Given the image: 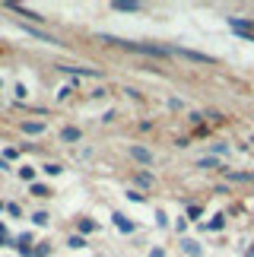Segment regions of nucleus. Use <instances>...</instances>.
I'll return each instance as SVG.
<instances>
[{
	"label": "nucleus",
	"instance_id": "obj_1",
	"mask_svg": "<svg viewBox=\"0 0 254 257\" xmlns=\"http://www.w3.org/2000/svg\"><path fill=\"white\" fill-rule=\"evenodd\" d=\"M102 42H111V45H121L127 51H137V54H150V57H169L172 48L165 45H153V42H127V38H114V35H99Z\"/></svg>",
	"mask_w": 254,
	"mask_h": 257
},
{
	"label": "nucleus",
	"instance_id": "obj_2",
	"mask_svg": "<svg viewBox=\"0 0 254 257\" xmlns=\"http://www.w3.org/2000/svg\"><path fill=\"white\" fill-rule=\"evenodd\" d=\"M229 29H232V32H238V35H245L248 42H254V23H251V19H235V16H232L229 19Z\"/></svg>",
	"mask_w": 254,
	"mask_h": 257
},
{
	"label": "nucleus",
	"instance_id": "obj_3",
	"mask_svg": "<svg viewBox=\"0 0 254 257\" xmlns=\"http://www.w3.org/2000/svg\"><path fill=\"white\" fill-rule=\"evenodd\" d=\"M172 54H181L184 61H194V64H216L210 54H197V51H191V48H172Z\"/></svg>",
	"mask_w": 254,
	"mask_h": 257
},
{
	"label": "nucleus",
	"instance_id": "obj_4",
	"mask_svg": "<svg viewBox=\"0 0 254 257\" xmlns=\"http://www.w3.org/2000/svg\"><path fill=\"white\" fill-rule=\"evenodd\" d=\"M10 13H19L23 19H32V23H45V16L42 13H35V10H29V7H19V4H7Z\"/></svg>",
	"mask_w": 254,
	"mask_h": 257
},
{
	"label": "nucleus",
	"instance_id": "obj_5",
	"mask_svg": "<svg viewBox=\"0 0 254 257\" xmlns=\"http://www.w3.org/2000/svg\"><path fill=\"white\" fill-rule=\"evenodd\" d=\"M131 156H134L140 165H153V153L146 150V146H131Z\"/></svg>",
	"mask_w": 254,
	"mask_h": 257
},
{
	"label": "nucleus",
	"instance_id": "obj_6",
	"mask_svg": "<svg viewBox=\"0 0 254 257\" xmlns=\"http://www.w3.org/2000/svg\"><path fill=\"white\" fill-rule=\"evenodd\" d=\"M111 222H114V225H118V229H121L124 235H131V232L137 229V225H134L131 219H127V216H124V213H111Z\"/></svg>",
	"mask_w": 254,
	"mask_h": 257
},
{
	"label": "nucleus",
	"instance_id": "obj_7",
	"mask_svg": "<svg viewBox=\"0 0 254 257\" xmlns=\"http://www.w3.org/2000/svg\"><path fill=\"white\" fill-rule=\"evenodd\" d=\"M111 10H118V13H140V4L137 0H114Z\"/></svg>",
	"mask_w": 254,
	"mask_h": 257
},
{
	"label": "nucleus",
	"instance_id": "obj_8",
	"mask_svg": "<svg viewBox=\"0 0 254 257\" xmlns=\"http://www.w3.org/2000/svg\"><path fill=\"white\" fill-rule=\"evenodd\" d=\"M13 244H16V251L23 254V257H32V248H29V244H32V235H19Z\"/></svg>",
	"mask_w": 254,
	"mask_h": 257
},
{
	"label": "nucleus",
	"instance_id": "obj_9",
	"mask_svg": "<svg viewBox=\"0 0 254 257\" xmlns=\"http://www.w3.org/2000/svg\"><path fill=\"white\" fill-rule=\"evenodd\" d=\"M181 251L188 254V257H200L203 251H200V244L194 241V238H181Z\"/></svg>",
	"mask_w": 254,
	"mask_h": 257
},
{
	"label": "nucleus",
	"instance_id": "obj_10",
	"mask_svg": "<svg viewBox=\"0 0 254 257\" xmlns=\"http://www.w3.org/2000/svg\"><path fill=\"white\" fill-rule=\"evenodd\" d=\"M23 32H29L32 38H38V42H48V45H54V38L48 35V32H42V29H32V26H23Z\"/></svg>",
	"mask_w": 254,
	"mask_h": 257
},
{
	"label": "nucleus",
	"instance_id": "obj_11",
	"mask_svg": "<svg viewBox=\"0 0 254 257\" xmlns=\"http://www.w3.org/2000/svg\"><path fill=\"white\" fill-rule=\"evenodd\" d=\"M80 137H83V134L76 131V127H64V131H61V140H64V143H76Z\"/></svg>",
	"mask_w": 254,
	"mask_h": 257
},
{
	"label": "nucleus",
	"instance_id": "obj_12",
	"mask_svg": "<svg viewBox=\"0 0 254 257\" xmlns=\"http://www.w3.org/2000/svg\"><path fill=\"white\" fill-rule=\"evenodd\" d=\"M222 225H226V216H222V213H219V216H213V219H210L207 225H203V229H207V232H219V229H222Z\"/></svg>",
	"mask_w": 254,
	"mask_h": 257
},
{
	"label": "nucleus",
	"instance_id": "obj_13",
	"mask_svg": "<svg viewBox=\"0 0 254 257\" xmlns=\"http://www.w3.org/2000/svg\"><path fill=\"white\" fill-rule=\"evenodd\" d=\"M29 194H32V197H51V191H48V184H29Z\"/></svg>",
	"mask_w": 254,
	"mask_h": 257
},
{
	"label": "nucleus",
	"instance_id": "obj_14",
	"mask_svg": "<svg viewBox=\"0 0 254 257\" xmlns=\"http://www.w3.org/2000/svg\"><path fill=\"white\" fill-rule=\"evenodd\" d=\"M76 229H80V235H89V232L99 229V225H95L92 219H80V222H76Z\"/></svg>",
	"mask_w": 254,
	"mask_h": 257
},
{
	"label": "nucleus",
	"instance_id": "obj_15",
	"mask_svg": "<svg viewBox=\"0 0 254 257\" xmlns=\"http://www.w3.org/2000/svg\"><path fill=\"white\" fill-rule=\"evenodd\" d=\"M134 181L140 184V187H153V175H150V172H137V175H134Z\"/></svg>",
	"mask_w": 254,
	"mask_h": 257
},
{
	"label": "nucleus",
	"instance_id": "obj_16",
	"mask_svg": "<svg viewBox=\"0 0 254 257\" xmlns=\"http://www.w3.org/2000/svg\"><path fill=\"white\" fill-rule=\"evenodd\" d=\"M67 248L80 251V248H86V238H83V235H70V238H67Z\"/></svg>",
	"mask_w": 254,
	"mask_h": 257
},
{
	"label": "nucleus",
	"instance_id": "obj_17",
	"mask_svg": "<svg viewBox=\"0 0 254 257\" xmlns=\"http://www.w3.org/2000/svg\"><path fill=\"white\" fill-rule=\"evenodd\" d=\"M19 178L29 181V184H35V169H32V165H23V169H19Z\"/></svg>",
	"mask_w": 254,
	"mask_h": 257
},
{
	"label": "nucleus",
	"instance_id": "obj_18",
	"mask_svg": "<svg viewBox=\"0 0 254 257\" xmlns=\"http://www.w3.org/2000/svg\"><path fill=\"white\" fill-rule=\"evenodd\" d=\"M32 222H35V225H42V229H45V225L51 222V216H48L45 210H38V213H32Z\"/></svg>",
	"mask_w": 254,
	"mask_h": 257
},
{
	"label": "nucleus",
	"instance_id": "obj_19",
	"mask_svg": "<svg viewBox=\"0 0 254 257\" xmlns=\"http://www.w3.org/2000/svg\"><path fill=\"white\" fill-rule=\"evenodd\" d=\"M197 169H219V159H216V156H207V159L197 162Z\"/></svg>",
	"mask_w": 254,
	"mask_h": 257
},
{
	"label": "nucleus",
	"instance_id": "obj_20",
	"mask_svg": "<svg viewBox=\"0 0 254 257\" xmlns=\"http://www.w3.org/2000/svg\"><path fill=\"white\" fill-rule=\"evenodd\" d=\"M23 131L32 134V137H38V134H45V124H32V121H29V124H23Z\"/></svg>",
	"mask_w": 254,
	"mask_h": 257
},
{
	"label": "nucleus",
	"instance_id": "obj_21",
	"mask_svg": "<svg viewBox=\"0 0 254 257\" xmlns=\"http://www.w3.org/2000/svg\"><path fill=\"white\" fill-rule=\"evenodd\" d=\"M232 181H254V175L251 172H229Z\"/></svg>",
	"mask_w": 254,
	"mask_h": 257
},
{
	"label": "nucleus",
	"instance_id": "obj_22",
	"mask_svg": "<svg viewBox=\"0 0 254 257\" xmlns=\"http://www.w3.org/2000/svg\"><path fill=\"white\" fill-rule=\"evenodd\" d=\"M127 200H131V203H146V194H140V191H127Z\"/></svg>",
	"mask_w": 254,
	"mask_h": 257
},
{
	"label": "nucleus",
	"instance_id": "obj_23",
	"mask_svg": "<svg viewBox=\"0 0 254 257\" xmlns=\"http://www.w3.org/2000/svg\"><path fill=\"white\" fill-rule=\"evenodd\" d=\"M61 172H64V169H61V165H54V162H48V165H45V175H51V178H54V175H61Z\"/></svg>",
	"mask_w": 254,
	"mask_h": 257
},
{
	"label": "nucleus",
	"instance_id": "obj_24",
	"mask_svg": "<svg viewBox=\"0 0 254 257\" xmlns=\"http://www.w3.org/2000/svg\"><path fill=\"white\" fill-rule=\"evenodd\" d=\"M4 244H13V238H10V235H7V229H4V222H0V248H4Z\"/></svg>",
	"mask_w": 254,
	"mask_h": 257
},
{
	"label": "nucleus",
	"instance_id": "obj_25",
	"mask_svg": "<svg viewBox=\"0 0 254 257\" xmlns=\"http://www.w3.org/2000/svg\"><path fill=\"white\" fill-rule=\"evenodd\" d=\"M156 225H162V229L169 225V216H165V210H159V213H156Z\"/></svg>",
	"mask_w": 254,
	"mask_h": 257
},
{
	"label": "nucleus",
	"instance_id": "obj_26",
	"mask_svg": "<svg viewBox=\"0 0 254 257\" xmlns=\"http://www.w3.org/2000/svg\"><path fill=\"white\" fill-rule=\"evenodd\" d=\"M213 153H216V156H226L229 146H226V143H213Z\"/></svg>",
	"mask_w": 254,
	"mask_h": 257
},
{
	"label": "nucleus",
	"instance_id": "obj_27",
	"mask_svg": "<svg viewBox=\"0 0 254 257\" xmlns=\"http://www.w3.org/2000/svg\"><path fill=\"white\" fill-rule=\"evenodd\" d=\"M7 213H10V216H23V210H19V203H7Z\"/></svg>",
	"mask_w": 254,
	"mask_h": 257
},
{
	"label": "nucleus",
	"instance_id": "obj_28",
	"mask_svg": "<svg viewBox=\"0 0 254 257\" xmlns=\"http://www.w3.org/2000/svg\"><path fill=\"white\" fill-rule=\"evenodd\" d=\"M32 257H48V244H38V248L32 251Z\"/></svg>",
	"mask_w": 254,
	"mask_h": 257
},
{
	"label": "nucleus",
	"instance_id": "obj_29",
	"mask_svg": "<svg viewBox=\"0 0 254 257\" xmlns=\"http://www.w3.org/2000/svg\"><path fill=\"white\" fill-rule=\"evenodd\" d=\"M203 210H200V206L197 203H194V206H188V216H191V219H197V216H200Z\"/></svg>",
	"mask_w": 254,
	"mask_h": 257
},
{
	"label": "nucleus",
	"instance_id": "obj_30",
	"mask_svg": "<svg viewBox=\"0 0 254 257\" xmlns=\"http://www.w3.org/2000/svg\"><path fill=\"white\" fill-rule=\"evenodd\" d=\"M150 257H165V251H162V248H153V251H150Z\"/></svg>",
	"mask_w": 254,
	"mask_h": 257
},
{
	"label": "nucleus",
	"instance_id": "obj_31",
	"mask_svg": "<svg viewBox=\"0 0 254 257\" xmlns=\"http://www.w3.org/2000/svg\"><path fill=\"white\" fill-rule=\"evenodd\" d=\"M245 257H254V244H251V248H248V254H245Z\"/></svg>",
	"mask_w": 254,
	"mask_h": 257
},
{
	"label": "nucleus",
	"instance_id": "obj_32",
	"mask_svg": "<svg viewBox=\"0 0 254 257\" xmlns=\"http://www.w3.org/2000/svg\"><path fill=\"white\" fill-rule=\"evenodd\" d=\"M0 210H7V203H0Z\"/></svg>",
	"mask_w": 254,
	"mask_h": 257
}]
</instances>
